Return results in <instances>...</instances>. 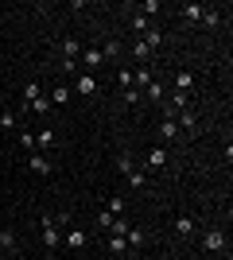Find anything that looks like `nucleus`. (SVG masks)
Segmentation results:
<instances>
[{"label": "nucleus", "instance_id": "f257e3e1", "mask_svg": "<svg viewBox=\"0 0 233 260\" xmlns=\"http://www.w3.org/2000/svg\"><path fill=\"white\" fill-rule=\"evenodd\" d=\"M229 237H225V229H206V237H202V256H222Z\"/></svg>", "mask_w": 233, "mask_h": 260}, {"label": "nucleus", "instance_id": "f03ea898", "mask_svg": "<svg viewBox=\"0 0 233 260\" xmlns=\"http://www.w3.org/2000/svg\"><path fill=\"white\" fill-rule=\"evenodd\" d=\"M39 225H43V245H47L51 252H55L58 245H62V225H58V217L43 214V221H39Z\"/></svg>", "mask_w": 233, "mask_h": 260}, {"label": "nucleus", "instance_id": "7ed1b4c3", "mask_svg": "<svg viewBox=\"0 0 233 260\" xmlns=\"http://www.w3.org/2000/svg\"><path fill=\"white\" fill-rule=\"evenodd\" d=\"M101 62H105L101 47H82V58H78V70H82V74H93V70H101Z\"/></svg>", "mask_w": 233, "mask_h": 260}, {"label": "nucleus", "instance_id": "20e7f679", "mask_svg": "<svg viewBox=\"0 0 233 260\" xmlns=\"http://www.w3.org/2000/svg\"><path fill=\"white\" fill-rule=\"evenodd\" d=\"M27 171H31V175H39V179H47V175L55 171V163L47 159L43 152H31V155H27Z\"/></svg>", "mask_w": 233, "mask_h": 260}, {"label": "nucleus", "instance_id": "39448f33", "mask_svg": "<svg viewBox=\"0 0 233 260\" xmlns=\"http://www.w3.org/2000/svg\"><path fill=\"white\" fill-rule=\"evenodd\" d=\"M62 245H66L70 252H82V249L89 245V233H86V229H78V225H70L66 237H62Z\"/></svg>", "mask_w": 233, "mask_h": 260}, {"label": "nucleus", "instance_id": "423d86ee", "mask_svg": "<svg viewBox=\"0 0 233 260\" xmlns=\"http://www.w3.org/2000/svg\"><path fill=\"white\" fill-rule=\"evenodd\" d=\"M35 136V152H55V144H58V136H55V128H39V132H31Z\"/></svg>", "mask_w": 233, "mask_h": 260}, {"label": "nucleus", "instance_id": "0eeeda50", "mask_svg": "<svg viewBox=\"0 0 233 260\" xmlns=\"http://www.w3.org/2000/svg\"><path fill=\"white\" fill-rule=\"evenodd\" d=\"M175 124H179V132H194V128H198V113H194V109H179V113H175Z\"/></svg>", "mask_w": 233, "mask_h": 260}, {"label": "nucleus", "instance_id": "6e6552de", "mask_svg": "<svg viewBox=\"0 0 233 260\" xmlns=\"http://www.w3.org/2000/svg\"><path fill=\"white\" fill-rule=\"evenodd\" d=\"M152 82H155V70H152V66H136V70H132V89H140V93H144Z\"/></svg>", "mask_w": 233, "mask_h": 260}, {"label": "nucleus", "instance_id": "1a4fd4ad", "mask_svg": "<svg viewBox=\"0 0 233 260\" xmlns=\"http://www.w3.org/2000/svg\"><path fill=\"white\" fill-rule=\"evenodd\" d=\"M163 167H167V148H152L140 171H163Z\"/></svg>", "mask_w": 233, "mask_h": 260}, {"label": "nucleus", "instance_id": "9d476101", "mask_svg": "<svg viewBox=\"0 0 233 260\" xmlns=\"http://www.w3.org/2000/svg\"><path fill=\"white\" fill-rule=\"evenodd\" d=\"M124 245H128V252L148 249V233H144V229H132V225H128V233H124Z\"/></svg>", "mask_w": 233, "mask_h": 260}, {"label": "nucleus", "instance_id": "9b49d317", "mask_svg": "<svg viewBox=\"0 0 233 260\" xmlns=\"http://www.w3.org/2000/svg\"><path fill=\"white\" fill-rule=\"evenodd\" d=\"M74 89H78V98H93V93H97V78L93 74H78Z\"/></svg>", "mask_w": 233, "mask_h": 260}, {"label": "nucleus", "instance_id": "f8f14e48", "mask_svg": "<svg viewBox=\"0 0 233 260\" xmlns=\"http://www.w3.org/2000/svg\"><path fill=\"white\" fill-rule=\"evenodd\" d=\"M202 12H206V4H183V23H187V27H198Z\"/></svg>", "mask_w": 233, "mask_h": 260}, {"label": "nucleus", "instance_id": "ddd939ff", "mask_svg": "<svg viewBox=\"0 0 233 260\" xmlns=\"http://www.w3.org/2000/svg\"><path fill=\"white\" fill-rule=\"evenodd\" d=\"M171 229H175V237H190V233H194V217H190V214H179L175 221H171Z\"/></svg>", "mask_w": 233, "mask_h": 260}, {"label": "nucleus", "instance_id": "4468645a", "mask_svg": "<svg viewBox=\"0 0 233 260\" xmlns=\"http://www.w3.org/2000/svg\"><path fill=\"white\" fill-rule=\"evenodd\" d=\"M47 101H51V109H55V105H66V101H70V86H66V82H58V86L47 93Z\"/></svg>", "mask_w": 233, "mask_h": 260}, {"label": "nucleus", "instance_id": "2eb2a0df", "mask_svg": "<svg viewBox=\"0 0 233 260\" xmlns=\"http://www.w3.org/2000/svg\"><path fill=\"white\" fill-rule=\"evenodd\" d=\"M190 89H194V74H190V70H179L175 74V93H187L190 98Z\"/></svg>", "mask_w": 233, "mask_h": 260}, {"label": "nucleus", "instance_id": "dca6fc26", "mask_svg": "<svg viewBox=\"0 0 233 260\" xmlns=\"http://www.w3.org/2000/svg\"><path fill=\"white\" fill-rule=\"evenodd\" d=\"M0 128L4 132H20V113H16V109H4V113H0Z\"/></svg>", "mask_w": 233, "mask_h": 260}, {"label": "nucleus", "instance_id": "f3484780", "mask_svg": "<svg viewBox=\"0 0 233 260\" xmlns=\"http://www.w3.org/2000/svg\"><path fill=\"white\" fill-rule=\"evenodd\" d=\"M39 98H43V82H35V78H31V82L23 86V101H20V105H31V101H39Z\"/></svg>", "mask_w": 233, "mask_h": 260}, {"label": "nucleus", "instance_id": "a211bd4d", "mask_svg": "<svg viewBox=\"0 0 233 260\" xmlns=\"http://www.w3.org/2000/svg\"><path fill=\"white\" fill-rule=\"evenodd\" d=\"M113 82H117V89H132V70H128V66H117V74H113Z\"/></svg>", "mask_w": 233, "mask_h": 260}, {"label": "nucleus", "instance_id": "6ab92c4d", "mask_svg": "<svg viewBox=\"0 0 233 260\" xmlns=\"http://www.w3.org/2000/svg\"><path fill=\"white\" fill-rule=\"evenodd\" d=\"M159 136H163V140H179V124H175V117H163V120H159Z\"/></svg>", "mask_w": 233, "mask_h": 260}, {"label": "nucleus", "instance_id": "aec40b11", "mask_svg": "<svg viewBox=\"0 0 233 260\" xmlns=\"http://www.w3.org/2000/svg\"><path fill=\"white\" fill-rule=\"evenodd\" d=\"M128 183H132V190H148V171H140V167H132V171L124 175Z\"/></svg>", "mask_w": 233, "mask_h": 260}, {"label": "nucleus", "instance_id": "412c9836", "mask_svg": "<svg viewBox=\"0 0 233 260\" xmlns=\"http://www.w3.org/2000/svg\"><path fill=\"white\" fill-rule=\"evenodd\" d=\"M0 249H4V252H16V249H20V237H16L12 229H0Z\"/></svg>", "mask_w": 233, "mask_h": 260}, {"label": "nucleus", "instance_id": "4be33fe9", "mask_svg": "<svg viewBox=\"0 0 233 260\" xmlns=\"http://www.w3.org/2000/svg\"><path fill=\"white\" fill-rule=\"evenodd\" d=\"M152 47H148V43H140V39H132V58H140V66H148V58H152Z\"/></svg>", "mask_w": 233, "mask_h": 260}, {"label": "nucleus", "instance_id": "5701e85b", "mask_svg": "<svg viewBox=\"0 0 233 260\" xmlns=\"http://www.w3.org/2000/svg\"><path fill=\"white\" fill-rule=\"evenodd\" d=\"M140 43H148V47H152V51H155V47L163 43V31H159V27H155V23H152V27H148V31L140 35Z\"/></svg>", "mask_w": 233, "mask_h": 260}, {"label": "nucleus", "instance_id": "b1692460", "mask_svg": "<svg viewBox=\"0 0 233 260\" xmlns=\"http://www.w3.org/2000/svg\"><path fill=\"white\" fill-rule=\"evenodd\" d=\"M163 98H167V93H163V82H152V86L144 89V101H152V105H159Z\"/></svg>", "mask_w": 233, "mask_h": 260}, {"label": "nucleus", "instance_id": "393cba45", "mask_svg": "<svg viewBox=\"0 0 233 260\" xmlns=\"http://www.w3.org/2000/svg\"><path fill=\"white\" fill-rule=\"evenodd\" d=\"M105 210H109L113 217H124V198L121 194H109V198H105Z\"/></svg>", "mask_w": 233, "mask_h": 260}, {"label": "nucleus", "instance_id": "a878e982", "mask_svg": "<svg viewBox=\"0 0 233 260\" xmlns=\"http://www.w3.org/2000/svg\"><path fill=\"white\" fill-rule=\"evenodd\" d=\"M121 101H124L128 109H140V105H144V93H140V89H124Z\"/></svg>", "mask_w": 233, "mask_h": 260}, {"label": "nucleus", "instance_id": "bb28decb", "mask_svg": "<svg viewBox=\"0 0 233 260\" xmlns=\"http://www.w3.org/2000/svg\"><path fill=\"white\" fill-rule=\"evenodd\" d=\"M148 27H152V20H148V16H140V12H136V16H132V39H140V35H144Z\"/></svg>", "mask_w": 233, "mask_h": 260}, {"label": "nucleus", "instance_id": "cd10ccee", "mask_svg": "<svg viewBox=\"0 0 233 260\" xmlns=\"http://www.w3.org/2000/svg\"><path fill=\"white\" fill-rule=\"evenodd\" d=\"M218 23H222V12L206 4V12H202V27H218Z\"/></svg>", "mask_w": 233, "mask_h": 260}, {"label": "nucleus", "instance_id": "c85d7f7f", "mask_svg": "<svg viewBox=\"0 0 233 260\" xmlns=\"http://www.w3.org/2000/svg\"><path fill=\"white\" fill-rule=\"evenodd\" d=\"M101 54H105V62H113V58H121V43H117V39H105Z\"/></svg>", "mask_w": 233, "mask_h": 260}, {"label": "nucleus", "instance_id": "c756f323", "mask_svg": "<svg viewBox=\"0 0 233 260\" xmlns=\"http://www.w3.org/2000/svg\"><path fill=\"white\" fill-rule=\"evenodd\" d=\"M16 140H20V148H23V152H27V155L35 152V136H31V132H27V128H20V132H16Z\"/></svg>", "mask_w": 233, "mask_h": 260}, {"label": "nucleus", "instance_id": "7c9ffc66", "mask_svg": "<svg viewBox=\"0 0 233 260\" xmlns=\"http://www.w3.org/2000/svg\"><path fill=\"white\" fill-rule=\"evenodd\" d=\"M109 252H113V256H128V245H124V237H113V233H109Z\"/></svg>", "mask_w": 233, "mask_h": 260}, {"label": "nucleus", "instance_id": "2f4dec72", "mask_svg": "<svg viewBox=\"0 0 233 260\" xmlns=\"http://www.w3.org/2000/svg\"><path fill=\"white\" fill-rule=\"evenodd\" d=\"M113 221H117V217H113L109 210L101 206V210H97V229H105V233H109V229H113Z\"/></svg>", "mask_w": 233, "mask_h": 260}, {"label": "nucleus", "instance_id": "473e14b6", "mask_svg": "<svg viewBox=\"0 0 233 260\" xmlns=\"http://www.w3.org/2000/svg\"><path fill=\"white\" fill-rule=\"evenodd\" d=\"M155 12H159V0H144V4H140V16H148V20H152Z\"/></svg>", "mask_w": 233, "mask_h": 260}, {"label": "nucleus", "instance_id": "72a5a7b5", "mask_svg": "<svg viewBox=\"0 0 233 260\" xmlns=\"http://www.w3.org/2000/svg\"><path fill=\"white\" fill-rule=\"evenodd\" d=\"M187 260H206V256H202V252H190V256Z\"/></svg>", "mask_w": 233, "mask_h": 260}, {"label": "nucleus", "instance_id": "f704fd0d", "mask_svg": "<svg viewBox=\"0 0 233 260\" xmlns=\"http://www.w3.org/2000/svg\"><path fill=\"white\" fill-rule=\"evenodd\" d=\"M0 256H4V249H0Z\"/></svg>", "mask_w": 233, "mask_h": 260}, {"label": "nucleus", "instance_id": "c9c22d12", "mask_svg": "<svg viewBox=\"0 0 233 260\" xmlns=\"http://www.w3.org/2000/svg\"><path fill=\"white\" fill-rule=\"evenodd\" d=\"M0 136H4V128H0Z\"/></svg>", "mask_w": 233, "mask_h": 260}, {"label": "nucleus", "instance_id": "e433bc0d", "mask_svg": "<svg viewBox=\"0 0 233 260\" xmlns=\"http://www.w3.org/2000/svg\"><path fill=\"white\" fill-rule=\"evenodd\" d=\"M0 229H4V225H0Z\"/></svg>", "mask_w": 233, "mask_h": 260}]
</instances>
